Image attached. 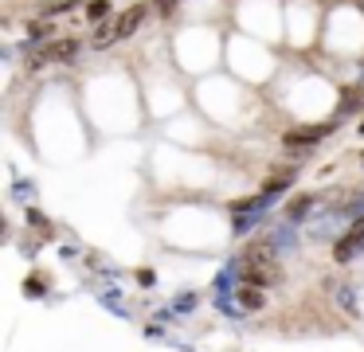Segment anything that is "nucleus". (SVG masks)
I'll return each instance as SVG.
<instances>
[{"label": "nucleus", "mask_w": 364, "mask_h": 352, "mask_svg": "<svg viewBox=\"0 0 364 352\" xmlns=\"http://www.w3.org/2000/svg\"><path fill=\"white\" fill-rule=\"evenodd\" d=\"M149 16V8L145 4H134L129 12H122L114 23H106V28H98V36H95V43L98 47H106V43H114V39H126V36H134L137 28H141V20Z\"/></svg>", "instance_id": "f03ea898"}, {"label": "nucleus", "mask_w": 364, "mask_h": 352, "mask_svg": "<svg viewBox=\"0 0 364 352\" xmlns=\"http://www.w3.org/2000/svg\"><path fill=\"white\" fill-rule=\"evenodd\" d=\"M317 137H321V129H298L286 137V145H301V141H317Z\"/></svg>", "instance_id": "423d86ee"}, {"label": "nucleus", "mask_w": 364, "mask_h": 352, "mask_svg": "<svg viewBox=\"0 0 364 352\" xmlns=\"http://www.w3.org/2000/svg\"><path fill=\"white\" fill-rule=\"evenodd\" d=\"M106 16V4H90V20H102Z\"/></svg>", "instance_id": "6e6552de"}, {"label": "nucleus", "mask_w": 364, "mask_h": 352, "mask_svg": "<svg viewBox=\"0 0 364 352\" xmlns=\"http://www.w3.org/2000/svg\"><path fill=\"white\" fill-rule=\"evenodd\" d=\"M360 247H364V215L353 219V227L345 231V239L337 242V250H333V255H337V262H348V258H353Z\"/></svg>", "instance_id": "7ed1b4c3"}, {"label": "nucleus", "mask_w": 364, "mask_h": 352, "mask_svg": "<svg viewBox=\"0 0 364 352\" xmlns=\"http://www.w3.org/2000/svg\"><path fill=\"white\" fill-rule=\"evenodd\" d=\"M243 278L247 286H274V282H282V266H278L274 247L267 239H255L243 250Z\"/></svg>", "instance_id": "f257e3e1"}, {"label": "nucleus", "mask_w": 364, "mask_h": 352, "mask_svg": "<svg viewBox=\"0 0 364 352\" xmlns=\"http://www.w3.org/2000/svg\"><path fill=\"white\" fill-rule=\"evenodd\" d=\"M239 302H243L247 309H262V286H247L243 294H239Z\"/></svg>", "instance_id": "39448f33"}, {"label": "nucleus", "mask_w": 364, "mask_h": 352, "mask_svg": "<svg viewBox=\"0 0 364 352\" xmlns=\"http://www.w3.org/2000/svg\"><path fill=\"white\" fill-rule=\"evenodd\" d=\"M309 203H314V196H298V200L290 203V215H294V219H298V215H306V208H309Z\"/></svg>", "instance_id": "0eeeda50"}, {"label": "nucleus", "mask_w": 364, "mask_h": 352, "mask_svg": "<svg viewBox=\"0 0 364 352\" xmlns=\"http://www.w3.org/2000/svg\"><path fill=\"white\" fill-rule=\"evenodd\" d=\"M290 180H294V169H282V172H274V176L267 180V192H282V188H290Z\"/></svg>", "instance_id": "20e7f679"}]
</instances>
